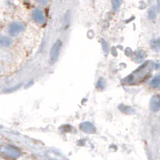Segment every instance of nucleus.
Instances as JSON below:
<instances>
[{"label":"nucleus","mask_w":160,"mask_h":160,"mask_svg":"<svg viewBox=\"0 0 160 160\" xmlns=\"http://www.w3.org/2000/svg\"><path fill=\"white\" fill-rule=\"evenodd\" d=\"M152 68V62H145L144 64H142L137 70H135L132 74L126 78L124 82L127 83V84H135V83H138V82H142L144 79L148 78V77L149 76Z\"/></svg>","instance_id":"1"},{"label":"nucleus","mask_w":160,"mask_h":160,"mask_svg":"<svg viewBox=\"0 0 160 160\" xmlns=\"http://www.w3.org/2000/svg\"><path fill=\"white\" fill-rule=\"evenodd\" d=\"M62 48V41L60 39H58L56 42L52 44L51 50H50V61L51 63H55L58 59L59 57L60 51Z\"/></svg>","instance_id":"2"},{"label":"nucleus","mask_w":160,"mask_h":160,"mask_svg":"<svg viewBox=\"0 0 160 160\" xmlns=\"http://www.w3.org/2000/svg\"><path fill=\"white\" fill-rule=\"evenodd\" d=\"M24 30V25L20 22H12L8 27V33L11 36H17L19 32Z\"/></svg>","instance_id":"3"},{"label":"nucleus","mask_w":160,"mask_h":160,"mask_svg":"<svg viewBox=\"0 0 160 160\" xmlns=\"http://www.w3.org/2000/svg\"><path fill=\"white\" fill-rule=\"evenodd\" d=\"M32 19L34 20L35 22L38 23V24H43L45 23L46 18H45V15L42 12V9L40 8H35L32 12Z\"/></svg>","instance_id":"4"},{"label":"nucleus","mask_w":160,"mask_h":160,"mask_svg":"<svg viewBox=\"0 0 160 160\" xmlns=\"http://www.w3.org/2000/svg\"><path fill=\"white\" fill-rule=\"evenodd\" d=\"M150 109L152 112H157L160 109V96L158 94L153 95L150 100Z\"/></svg>","instance_id":"5"},{"label":"nucleus","mask_w":160,"mask_h":160,"mask_svg":"<svg viewBox=\"0 0 160 160\" xmlns=\"http://www.w3.org/2000/svg\"><path fill=\"white\" fill-rule=\"evenodd\" d=\"M80 128L87 133H94L96 131L95 126L90 122H83L80 124Z\"/></svg>","instance_id":"6"},{"label":"nucleus","mask_w":160,"mask_h":160,"mask_svg":"<svg viewBox=\"0 0 160 160\" xmlns=\"http://www.w3.org/2000/svg\"><path fill=\"white\" fill-rule=\"evenodd\" d=\"M150 86L152 88H160V73L155 75L153 78L150 81Z\"/></svg>","instance_id":"7"},{"label":"nucleus","mask_w":160,"mask_h":160,"mask_svg":"<svg viewBox=\"0 0 160 160\" xmlns=\"http://www.w3.org/2000/svg\"><path fill=\"white\" fill-rule=\"evenodd\" d=\"M70 18H71V12L68 11L64 15V18H63V22H62V28L63 29H67L70 22Z\"/></svg>","instance_id":"8"},{"label":"nucleus","mask_w":160,"mask_h":160,"mask_svg":"<svg viewBox=\"0 0 160 160\" xmlns=\"http://www.w3.org/2000/svg\"><path fill=\"white\" fill-rule=\"evenodd\" d=\"M0 42H1V45H2V47H8V46L12 43V40L10 39L9 38L3 37V36H2V37L1 38Z\"/></svg>","instance_id":"9"},{"label":"nucleus","mask_w":160,"mask_h":160,"mask_svg":"<svg viewBox=\"0 0 160 160\" xmlns=\"http://www.w3.org/2000/svg\"><path fill=\"white\" fill-rule=\"evenodd\" d=\"M121 2H122V0H112V8L117 10L120 7Z\"/></svg>","instance_id":"10"},{"label":"nucleus","mask_w":160,"mask_h":160,"mask_svg":"<svg viewBox=\"0 0 160 160\" xmlns=\"http://www.w3.org/2000/svg\"><path fill=\"white\" fill-rule=\"evenodd\" d=\"M152 42L154 43V47H157L158 48H160V38L154 40Z\"/></svg>","instance_id":"11"}]
</instances>
